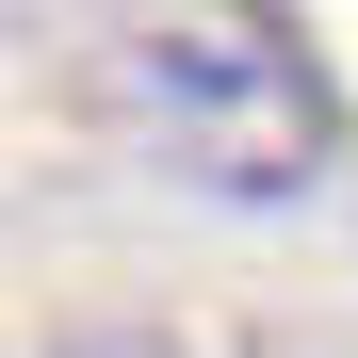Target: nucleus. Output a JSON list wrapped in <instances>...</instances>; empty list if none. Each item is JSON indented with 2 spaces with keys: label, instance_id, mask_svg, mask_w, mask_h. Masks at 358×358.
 I'll use <instances>...</instances> for the list:
<instances>
[{
  "label": "nucleus",
  "instance_id": "nucleus-1",
  "mask_svg": "<svg viewBox=\"0 0 358 358\" xmlns=\"http://www.w3.org/2000/svg\"><path fill=\"white\" fill-rule=\"evenodd\" d=\"M98 98L131 114V147L163 179H196L228 212H293L342 163V82L277 0H163V17H131Z\"/></svg>",
  "mask_w": 358,
  "mask_h": 358
}]
</instances>
